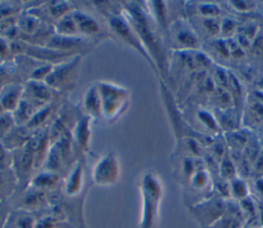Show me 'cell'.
Instances as JSON below:
<instances>
[{
    "mask_svg": "<svg viewBox=\"0 0 263 228\" xmlns=\"http://www.w3.org/2000/svg\"><path fill=\"white\" fill-rule=\"evenodd\" d=\"M122 12L134 27L140 37L147 52L154 62L160 79L166 78L170 55L166 54V44L164 36L155 22L148 13L144 2L141 1H122Z\"/></svg>",
    "mask_w": 263,
    "mask_h": 228,
    "instance_id": "1",
    "label": "cell"
},
{
    "mask_svg": "<svg viewBox=\"0 0 263 228\" xmlns=\"http://www.w3.org/2000/svg\"><path fill=\"white\" fill-rule=\"evenodd\" d=\"M141 215L139 228H156L163 187L159 177L153 172L145 173L140 180Z\"/></svg>",
    "mask_w": 263,
    "mask_h": 228,
    "instance_id": "2",
    "label": "cell"
},
{
    "mask_svg": "<svg viewBox=\"0 0 263 228\" xmlns=\"http://www.w3.org/2000/svg\"><path fill=\"white\" fill-rule=\"evenodd\" d=\"M96 84L101 96L103 119L109 122L117 120L128 107L129 90L108 81H98Z\"/></svg>",
    "mask_w": 263,
    "mask_h": 228,
    "instance_id": "3",
    "label": "cell"
},
{
    "mask_svg": "<svg viewBox=\"0 0 263 228\" xmlns=\"http://www.w3.org/2000/svg\"><path fill=\"white\" fill-rule=\"evenodd\" d=\"M105 18H106L109 29L116 36V38H118L124 44H126L129 47H132L133 49H135L147 62V64L149 65V67L151 68L153 73L160 79L159 72H158L154 62L152 61L151 56L147 52L140 37L138 36L137 32L135 31L134 27L130 25V23L128 22V20L122 12V10L120 12L111 14Z\"/></svg>",
    "mask_w": 263,
    "mask_h": 228,
    "instance_id": "4",
    "label": "cell"
},
{
    "mask_svg": "<svg viewBox=\"0 0 263 228\" xmlns=\"http://www.w3.org/2000/svg\"><path fill=\"white\" fill-rule=\"evenodd\" d=\"M164 41L172 51L200 50L201 40L187 17H179L170 23Z\"/></svg>",
    "mask_w": 263,
    "mask_h": 228,
    "instance_id": "5",
    "label": "cell"
},
{
    "mask_svg": "<svg viewBox=\"0 0 263 228\" xmlns=\"http://www.w3.org/2000/svg\"><path fill=\"white\" fill-rule=\"evenodd\" d=\"M82 59V54H76L65 62L54 65L44 82L60 93L73 89L80 75Z\"/></svg>",
    "mask_w": 263,
    "mask_h": 228,
    "instance_id": "6",
    "label": "cell"
},
{
    "mask_svg": "<svg viewBox=\"0 0 263 228\" xmlns=\"http://www.w3.org/2000/svg\"><path fill=\"white\" fill-rule=\"evenodd\" d=\"M227 199L212 194L209 197L192 204L188 207L193 219L200 225L201 228H208L217 222L226 211Z\"/></svg>",
    "mask_w": 263,
    "mask_h": 228,
    "instance_id": "7",
    "label": "cell"
},
{
    "mask_svg": "<svg viewBox=\"0 0 263 228\" xmlns=\"http://www.w3.org/2000/svg\"><path fill=\"white\" fill-rule=\"evenodd\" d=\"M120 176V163L115 153L109 152L102 156L92 168L91 179L95 185L101 187L112 186Z\"/></svg>",
    "mask_w": 263,
    "mask_h": 228,
    "instance_id": "8",
    "label": "cell"
},
{
    "mask_svg": "<svg viewBox=\"0 0 263 228\" xmlns=\"http://www.w3.org/2000/svg\"><path fill=\"white\" fill-rule=\"evenodd\" d=\"M60 94V92L53 90L43 81L28 80L24 83L23 99L29 102L37 110L57 101V97Z\"/></svg>",
    "mask_w": 263,
    "mask_h": 228,
    "instance_id": "9",
    "label": "cell"
},
{
    "mask_svg": "<svg viewBox=\"0 0 263 228\" xmlns=\"http://www.w3.org/2000/svg\"><path fill=\"white\" fill-rule=\"evenodd\" d=\"M92 44V38H86L83 36H61L58 34H52L42 46L63 52L83 55L82 50H86L88 47H91Z\"/></svg>",
    "mask_w": 263,
    "mask_h": 228,
    "instance_id": "10",
    "label": "cell"
},
{
    "mask_svg": "<svg viewBox=\"0 0 263 228\" xmlns=\"http://www.w3.org/2000/svg\"><path fill=\"white\" fill-rule=\"evenodd\" d=\"M12 153V164L11 172L14 176V179L18 183H30L31 174L35 170L34 165V156L30 150L26 147L14 150Z\"/></svg>",
    "mask_w": 263,
    "mask_h": 228,
    "instance_id": "11",
    "label": "cell"
},
{
    "mask_svg": "<svg viewBox=\"0 0 263 228\" xmlns=\"http://www.w3.org/2000/svg\"><path fill=\"white\" fill-rule=\"evenodd\" d=\"M247 224V218L239 205L233 199H227L224 215L208 228H242Z\"/></svg>",
    "mask_w": 263,
    "mask_h": 228,
    "instance_id": "12",
    "label": "cell"
},
{
    "mask_svg": "<svg viewBox=\"0 0 263 228\" xmlns=\"http://www.w3.org/2000/svg\"><path fill=\"white\" fill-rule=\"evenodd\" d=\"M92 121L90 117L82 114L70 134L74 148H78L83 153H89Z\"/></svg>",
    "mask_w": 263,
    "mask_h": 228,
    "instance_id": "13",
    "label": "cell"
},
{
    "mask_svg": "<svg viewBox=\"0 0 263 228\" xmlns=\"http://www.w3.org/2000/svg\"><path fill=\"white\" fill-rule=\"evenodd\" d=\"M72 14L76 23L79 36L95 39L102 34V27L100 23L91 14L77 8L72 10Z\"/></svg>",
    "mask_w": 263,
    "mask_h": 228,
    "instance_id": "14",
    "label": "cell"
},
{
    "mask_svg": "<svg viewBox=\"0 0 263 228\" xmlns=\"http://www.w3.org/2000/svg\"><path fill=\"white\" fill-rule=\"evenodd\" d=\"M84 183V163L81 160H77L71 169L68 172L67 178L64 181V193L69 197L77 196Z\"/></svg>",
    "mask_w": 263,
    "mask_h": 228,
    "instance_id": "15",
    "label": "cell"
},
{
    "mask_svg": "<svg viewBox=\"0 0 263 228\" xmlns=\"http://www.w3.org/2000/svg\"><path fill=\"white\" fill-rule=\"evenodd\" d=\"M82 109L84 114L90 117L92 120L103 119L102 113V101L97 84H92L87 87L82 98Z\"/></svg>",
    "mask_w": 263,
    "mask_h": 228,
    "instance_id": "16",
    "label": "cell"
},
{
    "mask_svg": "<svg viewBox=\"0 0 263 228\" xmlns=\"http://www.w3.org/2000/svg\"><path fill=\"white\" fill-rule=\"evenodd\" d=\"M24 83H10L0 88V105L5 112L12 113L23 100Z\"/></svg>",
    "mask_w": 263,
    "mask_h": 228,
    "instance_id": "17",
    "label": "cell"
},
{
    "mask_svg": "<svg viewBox=\"0 0 263 228\" xmlns=\"http://www.w3.org/2000/svg\"><path fill=\"white\" fill-rule=\"evenodd\" d=\"M33 130L28 126L15 125L12 130L1 141L2 144L9 150L14 151L25 147L32 136Z\"/></svg>",
    "mask_w": 263,
    "mask_h": 228,
    "instance_id": "18",
    "label": "cell"
},
{
    "mask_svg": "<svg viewBox=\"0 0 263 228\" xmlns=\"http://www.w3.org/2000/svg\"><path fill=\"white\" fill-rule=\"evenodd\" d=\"M60 182H61V175L44 169L43 172L33 177L28 186L34 189H37L39 191L47 192L55 189L60 184Z\"/></svg>",
    "mask_w": 263,
    "mask_h": 228,
    "instance_id": "19",
    "label": "cell"
},
{
    "mask_svg": "<svg viewBox=\"0 0 263 228\" xmlns=\"http://www.w3.org/2000/svg\"><path fill=\"white\" fill-rule=\"evenodd\" d=\"M36 112L37 109L34 106H32L29 102H27L25 99H23L11 114L15 122V125L27 126L36 114Z\"/></svg>",
    "mask_w": 263,
    "mask_h": 228,
    "instance_id": "20",
    "label": "cell"
},
{
    "mask_svg": "<svg viewBox=\"0 0 263 228\" xmlns=\"http://www.w3.org/2000/svg\"><path fill=\"white\" fill-rule=\"evenodd\" d=\"M12 61L0 64V88L10 83H24Z\"/></svg>",
    "mask_w": 263,
    "mask_h": 228,
    "instance_id": "21",
    "label": "cell"
},
{
    "mask_svg": "<svg viewBox=\"0 0 263 228\" xmlns=\"http://www.w3.org/2000/svg\"><path fill=\"white\" fill-rule=\"evenodd\" d=\"M54 34L61 36H79L72 11L62 16L53 25Z\"/></svg>",
    "mask_w": 263,
    "mask_h": 228,
    "instance_id": "22",
    "label": "cell"
},
{
    "mask_svg": "<svg viewBox=\"0 0 263 228\" xmlns=\"http://www.w3.org/2000/svg\"><path fill=\"white\" fill-rule=\"evenodd\" d=\"M45 195L46 192L39 191L32 187L28 186L27 192L25 193L23 199V206L22 210L26 212H30L33 208H37L45 202Z\"/></svg>",
    "mask_w": 263,
    "mask_h": 228,
    "instance_id": "23",
    "label": "cell"
},
{
    "mask_svg": "<svg viewBox=\"0 0 263 228\" xmlns=\"http://www.w3.org/2000/svg\"><path fill=\"white\" fill-rule=\"evenodd\" d=\"M229 189H230V198L237 202L250 196L249 186L247 182L242 178H239L238 176L229 182Z\"/></svg>",
    "mask_w": 263,
    "mask_h": 228,
    "instance_id": "24",
    "label": "cell"
},
{
    "mask_svg": "<svg viewBox=\"0 0 263 228\" xmlns=\"http://www.w3.org/2000/svg\"><path fill=\"white\" fill-rule=\"evenodd\" d=\"M23 2L0 1V21L9 16L18 15L24 9L22 7Z\"/></svg>",
    "mask_w": 263,
    "mask_h": 228,
    "instance_id": "25",
    "label": "cell"
},
{
    "mask_svg": "<svg viewBox=\"0 0 263 228\" xmlns=\"http://www.w3.org/2000/svg\"><path fill=\"white\" fill-rule=\"evenodd\" d=\"M36 222L37 220H35L29 212L23 210L17 212L12 219V223L15 228H36Z\"/></svg>",
    "mask_w": 263,
    "mask_h": 228,
    "instance_id": "26",
    "label": "cell"
},
{
    "mask_svg": "<svg viewBox=\"0 0 263 228\" xmlns=\"http://www.w3.org/2000/svg\"><path fill=\"white\" fill-rule=\"evenodd\" d=\"M15 126L12 114L10 112H0V141H2Z\"/></svg>",
    "mask_w": 263,
    "mask_h": 228,
    "instance_id": "27",
    "label": "cell"
},
{
    "mask_svg": "<svg viewBox=\"0 0 263 228\" xmlns=\"http://www.w3.org/2000/svg\"><path fill=\"white\" fill-rule=\"evenodd\" d=\"M65 222L57 216H46L37 220L36 228H64Z\"/></svg>",
    "mask_w": 263,
    "mask_h": 228,
    "instance_id": "28",
    "label": "cell"
},
{
    "mask_svg": "<svg viewBox=\"0 0 263 228\" xmlns=\"http://www.w3.org/2000/svg\"><path fill=\"white\" fill-rule=\"evenodd\" d=\"M12 153L0 141V173L11 170Z\"/></svg>",
    "mask_w": 263,
    "mask_h": 228,
    "instance_id": "29",
    "label": "cell"
},
{
    "mask_svg": "<svg viewBox=\"0 0 263 228\" xmlns=\"http://www.w3.org/2000/svg\"><path fill=\"white\" fill-rule=\"evenodd\" d=\"M13 60L10 48V40L0 36V64Z\"/></svg>",
    "mask_w": 263,
    "mask_h": 228,
    "instance_id": "30",
    "label": "cell"
}]
</instances>
